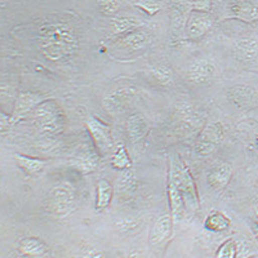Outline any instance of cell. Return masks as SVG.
Segmentation results:
<instances>
[{
	"mask_svg": "<svg viewBox=\"0 0 258 258\" xmlns=\"http://www.w3.org/2000/svg\"><path fill=\"white\" fill-rule=\"evenodd\" d=\"M38 41L41 54L53 62L66 61L79 47L77 34L66 22H48L39 27Z\"/></svg>",
	"mask_w": 258,
	"mask_h": 258,
	"instance_id": "1",
	"label": "cell"
},
{
	"mask_svg": "<svg viewBox=\"0 0 258 258\" xmlns=\"http://www.w3.org/2000/svg\"><path fill=\"white\" fill-rule=\"evenodd\" d=\"M32 120L39 132L45 136H56L64 126V115L54 100H45L32 111Z\"/></svg>",
	"mask_w": 258,
	"mask_h": 258,
	"instance_id": "2",
	"label": "cell"
},
{
	"mask_svg": "<svg viewBox=\"0 0 258 258\" xmlns=\"http://www.w3.org/2000/svg\"><path fill=\"white\" fill-rule=\"evenodd\" d=\"M77 207V191L69 182H62L52 188L49 209L56 217H66Z\"/></svg>",
	"mask_w": 258,
	"mask_h": 258,
	"instance_id": "3",
	"label": "cell"
},
{
	"mask_svg": "<svg viewBox=\"0 0 258 258\" xmlns=\"http://www.w3.org/2000/svg\"><path fill=\"white\" fill-rule=\"evenodd\" d=\"M85 125L88 128V132L91 135L97 153L100 154V156L109 155L112 151V147H114L111 128L94 116H89L85 121Z\"/></svg>",
	"mask_w": 258,
	"mask_h": 258,
	"instance_id": "4",
	"label": "cell"
},
{
	"mask_svg": "<svg viewBox=\"0 0 258 258\" xmlns=\"http://www.w3.org/2000/svg\"><path fill=\"white\" fill-rule=\"evenodd\" d=\"M177 168H178L179 188H181L182 197L185 200L186 209L198 212L200 209V197L192 174H191L187 165L182 161V159L177 163Z\"/></svg>",
	"mask_w": 258,
	"mask_h": 258,
	"instance_id": "5",
	"label": "cell"
},
{
	"mask_svg": "<svg viewBox=\"0 0 258 258\" xmlns=\"http://www.w3.org/2000/svg\"><path fill=\"white\" fill-rule=\"evenodd\" d=\"M168 197L170 204V216L173 218V222L177 223L183 216L186 206L185 200L182 197L181 188L178 183V168L177 164L170 163L169 176H168Z\"/></svg>",
	"mask_w": 258,
	"mask_h": 258,
	"instance_id": "6",
	"label": "cell"
},
{
	"mask_svg": "<svg viewBox=\"0 0 258 258\" xmlns=\"http://www.w3.org/2000/svg\"><path fill=\"white\" fill-rule=\"evenodd\" d=\"M223 140V126L220 123H212L204 126L195 144V151L199 155L207 156L216 151Z\"/></svg>",
	"mask_w": 258,
	"mask_h": 258,
	"instance_id": "7",
	"label": "cell"
},
{
	"mask_svg": "<svg viewBox=\"0 0 258 258\" xmlns=\"http://www.w3.org/2000/svg\"><path fill=\"white\" fill-rule=\"evenodd\" d=\"M45 98L43 94L36 93V92L31 91H24L18 94L17 100L15 103V110H13L12 115H11V124H15L17 121L22 120L25 116L29 114H32V111L40 105L41 102H44Z\"/></svg>",
	"mask_w": 258,
	"mask_h": 258,
	"instance_id": "8",
	"label": "cell"
},
{
	"mask_svg": "<svg viewBox=\"0 0 258 258\" xmlns=\"http://www.w3.org/2000/svg\"><path fill=\"white\" fill-rule=\"evenodd\" d=\"M213 26V18L208 12H191L186 22V34L190 39L203 38Z\"/></svg>",
	"mask_w": 258,
	"mask_h": 258,
	"instance_id": "9",
	"label": "cell"
},
{
	"mask_svg": "<svg viewBox=\"0 0 258 258\" xmlns=\"http://www.w3.org/2000/svg\"><path fill=\"white\" fill-rule=\"evenodd\" d=\"M133 96H135V89L132 87L117 88L110 92L109 94H106L102 101V105L107 112L116 114V112L124 110V107L132 101Z\"/></svg>",
	"mask_w": 258,
	"mask_h": 258,
	"instance_id": "10",
	"label": "cell"
},
{
	"mask_svg": "<svg viewBox=\"0 0 258 258\" xmlns=\"http://www.w3.org/2000/svg\"><path fill=\"white\" fill-rule=\"evenodd\" d=\"M173 218L170 214H161L155 220L153 225V229L149 235V243L151 246H158L160 244L168 240L172 232V226H173Z\"/></svg>",
	"mask_w": 258,
	"mask_h": 258,
	"instance_id": "11",
	"label": "cell"
},
{
	"mask_svg": "<svg viewBox=\"0 0 258 258\" xmlns=\"http://www.w3.org/2000/svg\"><path fill=\"white\" fill-rule=\"evenodd\" d=\"M230 17L252 24L258 21V0H240L230 8Z\"/></svg>",
	"mask_w": 258,
	"mask_h": 258,
	"instance_id": "12",
	"label": "cell"
},
{
	"mask_svg": "<svg viewBox=\"0 0 258 258\" xmlns=\"http://www.w3.org/2000/svg\"><path fill=\"white\" fill-rule=\"evenodd\" d=\"M232 177V168L227 163H220L209 169L207 174V181L213 190L221 191L229 185Z\"/></svg>",
	"mask_w": 258,
	"mask_h": 258,
	"instance_id": "13",
	"label": "cell"
},
{
	"mask_svg": "<svg viewBox=\"0 0 258 258\" xmlns=\"http://www.w3.org/2000/svg\"><path fill=\"white\" fill-rule=\"evenodd\" d=\"M150 43V36L147 32L142 30H135L129 32L126 35H123L116 41V45H119L120 49L126 50V52H138V50L145 49Z\"/></svg>",
	"mask_w": 258,
	"mask_h": 258,
	"instance_id": "14",
	"label": "cell"
},
{
	"mask_svg": "<svg viewBox=\"0 0 258 258\" xmlns=\"http://www.w3.org/2000/svg\"><path fill=\"white\" fill-rule=\"evenodd\" d=\"M214 71H216L214 64L209 62L208 59H197L190 64L187 70V78L192 83L203 84V83L208 82L213 78Z\"/></svg>",
	"mask_w": 258,
	"mask_h": 258,
	"instance_id": "15",
	"label": "cell"
},
{
	"mask_svg": "<svg viewBox=\"0 0 258 258\" xmlns=\"http://www.w3.org/2000/svg\"><path fill=\"white\" fill-rule=\"evenodd\" d=\"M234 54L241 62H255L258 57V39L244 38L238 40L234 45Z\"/></svg>",
	"mask_w": 258,
	"mask_h": 258,
	"instance_id": "16",
	"label": "cell"
},
{
	"mask_svg": "<svg viewBox=\"0 0 258 258\" xmlns=\"http://www.w3.org/2000/svg\"><path fill=\"white\" fill-rule=\"evenodd\" d=\"M98 163H100V154L97 153L96 149L82 150L73 160L74 168L84 174L94 172L98 167Z\"/></svg>",
	"mask_w": 258,
	"mask_h": 258,
	"instance_id": "17",
	"label": "cell"
},
{
	"mask_svg": "<svg viewBox=\"0 0 258 258\" xmlns=\"http://www.w3.org/2000/svg\"><path fill=\"white\" fill-rule=\"evenodd\" d=\"M227 98L238 109H246L254 102L255 92L246 85H235L227 92Z\"/></svg>",
	"mask_w": 258,
	"mask_h": 258,
	"instance_id": "18",
	"label": "cell"
},
{
	"mask_svg": "<svg viewBox=\"0 0 258 258\" xmlns=\"http://www.w3.org/2000/svg\"><path fill=\"white\" fill-rule=\"evenodd\" d=\"M18 252L26 257L44 258L48 254V246L40 239L26 236L18 241Z\"/></svg>",
	"mask_w": 258,
	"mask_h": 258,
	"instance_id": "19",
	"label": "cell"
},
{
	"mask_svg": "<svg viewBox=\"0 0 258 258\" xmlns=\"http://www.w3.org/2000/svg\"><path fill=\"white\" fill-rule=\"evenodd\" d=\"M126 133L132 142H140L149 133V124L144 115L132 114L126 120Z\"/></svg>",
	"mask_w": 258,
	"mask_h": 258,
	"instance_id": "20",
	"label": "cell"
},
{
	"mask_svg": "<svg viewBox=\"0 0 258 258\" xmlns=\"http://www.w3.org/2000/svg\"><path fill=\"white\" fill-rule=\"evenodd\" d=\"M144 24L141 20H138L136 17H131V16H119V17H114L111 20V29L114 35L123 36L129 34V32L135 31V30L140 29V26Z\"/></svg>",
	"mask_w": 258,
	"mask_h": 258,
	"instance_id": "21",
	"label": "cell"
},
{
	"mask_svg": "<svg viewBox=\"0 0 258 258\" xmlns=\"http://www.w3.org/2000/svg\"><path fill=\"white\" fill-rule=\"evenodd\" d=\"M112 197H114V187L111 183L103 178L100 179L97 182V197L94 209L97 212L105 211L111 204Z\"/></svg>",
	"mask_w": 258,
	"mask_h": 258,
	"instance_id": "22",
	"label": "cell"
},
{
	"mask_svg": "<svg viewBox=\"0 0 258 258\" xmlns=\"http://www.w3.org/2000/svg\"><path fill=\"white\" fill-rule=\"evenodd\" d=\"M231 221L227 216L218 211H212L204 221V227L212 232H222L229 229Z\"/></svg>",
	"mask_w": 258,
	"mask_h": 258,
	"instance_id": "23",
	"label": "cell"
},
{
	"mask_svg": "<svg viewBox=\"0 0 258 258\" xmlns=\"http://www.w3.org/2000/svg\"><path fill=\"white\" fill-rule=\"evenodd\" d=\"M15 158H16V161H17L18 167L29 174L39 173V172H41L45 167L44 160H41V159L39 158H34V156L16 154Z\"/></svg>",
	"mask_w": 258,
	"mask_h": 258,
	"instance_id": "24",
	"label": "cell"
},
{
	"mask_svg": "<svg viewBox=\"0 0 258 258\" xmlns=\"http://www.w3.org/2000/svg\"><path fill=\"white\" fill-rule=\"evenodd\" d=\"M131 165H132L131 156L128 155V151H126L125 146L121 145V146L117 147V149L115 150V153L112 154L111 167L117 170H125L129 169Z\"/></svg>",
	"mask_w": 258,
	"mask_h": 258,
	"instance_id": "25",
	"label": "cell"
},
{
	"mask_svg": "<svg viewBox=\"0 0 258 258\" xmlns=\"http://www.w3.org/2000/svg\"><path fill=\"white\" fill-rule=\"evenodd\" d=\"M117 187L120 188L123 194H133L137 188V178L136 174L133 173V170L129 169L123 170L120 178L117 181Z\"/></svg>",
	"mask_w": 258,
	"mask_h": 258,
	"instance_id": "26",
	"label": "cell"
},
{
	"mask_svg": "<svg viewBox=\"0 0 258 258\" xmlns=\"http://www.w3.org/2000/svg\"><path fill=\"white\" fill-rule=\"evenodd\" d=\"M178 6L191 12H209L212 0H176Z\"/></svg>",
	"mask_w": 258,
	"mask_h": 258,
	"instance_id": "27",
	"label": "cell"
},
{
	"mask_svg": "<svg viewBox=\"0 0 258 258\" xmlns=\"http://www.w3.org/2000/svg\"><path fill=\"white\" fill-rule=\"evenodd\" d=\"M236 254H238L236 243L232 239H227L218 246L214 258H236Z\"/></svg>",
	"mask_w": 258,
	"mask_h": 258,
	"instance_id": "28",
	"label": "cell"
},
{
	"mask_svg": "<svg viewBox=\"0 0 258 258\" xmlns=\"http://www.w3.org/2000/svg\"><path fill=\"white\" fill-rule=\"evenodd\" d=\"M151 75L156 82L163 85L172 83V70L164 64H158L154 69H151Z\"/></svg>",
	"mask_w": 258,
	"mask_h": 258,
	"instance_id": "29",
	"label": "cell"
},
{
	"mask_svg": "<svg viewBox=\"0 0 258 258\" xmlns=\"http://www.w3.org/2000/svg\"><path fill=\"white\" fill-rule=\"evenodd\" d=\"M120 8V0H98V9L105 16H112Z\"/></svg>",
	"mask_w": 258,
	"mask_h": 258,
	"instance_id": "30",
	"label": "cell"
},
{
	"mask_svg": "<svg viewBox=\"0 0 258 258\" xmlns=\"http://www.w3.org/2000/svg\"><path fill=\"white\" fill-rule=\"evenodd\" d=\"M137 8H141L144 12H146L147 15L154 16L160 11V4L155 0H135L133 2Z\"/></svg>",
	"mask_w": 258,
	"mask_h": 258,
	"instance_id": "31",
	"label": "cell"
},
{
	"mask_svg": "<svg viewBox=\"0 0 258 258\" xmlns=\"http://www.w3.org/2000/svg\"><path fill=\"white\" fill-rule=\"evenodd\" d=\"M250 229H252L253 235H254L255 240L258 243V218H253L252 222H250Z\"/></svg>",
	"mask_w": 258,
	"mask_h": 258,
	"instance_id": "32",
	"label": "cell"
},
{
	"mask_svg": "<svg viewBox=\"0 0 258 258\" xmlns=\"http://www.w3.org/2000/svg\"><path fill=\"white\" fill-rule=\"evenodd\" d=\"M128 258H144V257H142L141 252H133V253H131V254H129Z\"/></svg>",
	"mask_w": 258,
	"mask_h": 258,
	"instance_id": "33",
	"label": "cell"
},
{
	"mask_svg": "<svg viewBox=\"0 0 258 258\" xmlns=\"http://www.w3.org/2000/svg\"><path fill=\"white\" fill-rule=\"evenodd\" d=\"M255 209H257V212H258V199H257V202H255Z\"/></svg>",
	"mask_w": 258,
	"mask_h": 258,
	"instance_id": "34",
	"label": "cell"
},
{
	"mask_svg": "<svg viewBox=\"0 0 258 258\" xmlns=\"http://www.w3.org/2000/svg\"><path fill=\"white\" fill-rule=\"evenodd\" d=\"M257 146H258V138H257Z\"/></svg>",
	"mask_w": 258,
	"mask_h": 258,
	"instance_id": "35",
	"label": "cell"
},
{
	"mask_svg": "<svg viewBox=\"0 0 258 258\" xmlns=\"http://www.w3.org/2000/svg\"><path fill=\"white\" fill-rule=\"evenodd\" d=\"M250 258H253V257H250ZM254 258H258V257H254Z\"/></svg>",
	"mask_w": 258,
	"mask_h": 258,
	"instance_id": "36",
	"label": "cell"
}]
</instances>
